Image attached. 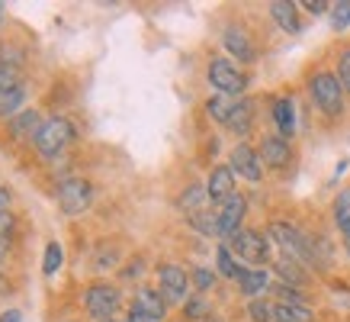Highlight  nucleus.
Wrapping results in <instances>:
<instances>
[{
	"mask_svg": "<svg viewBox=\"0 0 350 322\" xmlns=\"http://www.w3.org/2000/svg\"><path fill=\"white\" fill-rule=\"evenodd\" d=\"M36 149H39V155H45V158H58L71 142H75V126L68 123L64 116H52L49 123H42V129L36 132Z\"/></svg>",
	"mask_w": 350,
	"mask_h": 322,
	"instance_id": "1",
	"label": "nucleus"
},
{
	"mask_svg": "<svg viewBox=\"0 0 350 322\" xmlns=\"http://www.w3.org/2000/svg\"><path fill=\"white\" fill-rule=\"evenodd\" d=\"M308 90H312V100L319 103V110H325L328 116H338L340 110H344V87H340L338 75L319 71V75L308 81Z\"/></svg>",
	"mask_w": 350,
	"mask_h": 322,
	"instance_id": "2",
	"label": "nucleus"
},
{
	"mask_svg": "<svg viewBox=\"0 0 350 322\" xmlns=\"http://www.w3.org/2000/svg\"><path fill=\"white\" fill-rule=\"evenodd\" d=\"M270 238L286 251V258H299V261H312V238L302 236L296 225L289 223H270Z\"/></svg>",
	"mask_w": 350,
	"mask_h": 322,
	"instance_id": "3",
	"label": "nucleus"
},
{
	"mask_svg": "<svg viewBox=\"0 0 350 322\" xmlns=\"http://www.w3.org/2000/svg\"><path fill=\"white\" fill-rule=\"evenodd\" d=\"M119 303H122V297H119V290L113 287V284H94V287L84 293L87 312L100 322H109V316L119 310Z\"/></svg>",
	"mask_w": 350,
	"mask_h": 322,
	"instance_id": "4",
	"label": "nucleus"
},
{
	"mask_svg": "<svg viewBox=\"0 0 350 322\" xmlns=\"http://www.w3.org/2000/svg\"><path fill=\"white\" fill-rule=\"evenodd\" d=\"M94 200V187L81 177H68V181L58 184V206H62L68 216H77L84 213L87 206Z\"/></svg>",
	"mask_w": 350,
	"mask_h": 322,
	"instance_id": "5",
	"label": "nucleus"
},
{
	"mask_svg": "<svg viewBox=\"0 0 350 322\" xmlns=\"http://www.w3.org/2000/svg\"><path fill=\"white\" fill-rule=\"evenodd\" d=\"M228 248L241 261H251V264H260L270 255V242H267L260 232H251V229H238L232 238H228Z\"/></svg>",
	"mask_w": 350,
	"mask_h": 322,
	"instance_id": "6",
	"label": "nucleus"
},
{
	"mask_svg": "<svg viewBox=\"0 0 350 322\" xmlns=\"http://www.w3.org/2000/svg\"><path fill=\"white\" fill-rule=\"evenodd\" d=\"M209 81H213V87L219 94H241L244 87H247V77H244L228 58H215V62L209 64Z\"/></svg>",
	"mask_w": 350,
	"mask_h": 322,
	"instance_id": "7",
	"label": "nucleus"
},
{
	"mask_svg": "<svg viewBox=\"0 0 350 322\" xmlns=\"http://www.w3.org/2000/svg\"><path fill=\"white\" fill-rule=\"evenodd\" d=\"M161 277V297L164 300H183L187 297V287H190V277H187V271L177 268V264H164V268L158 271Z\"/></svg>",
	"mask_w": 350,
	"mask_h": 322,
	"instance_id": "8",
	"label": "nucleus"
},
{
	"mask_svg": "<svg viewBox=\"0 0 350 322\" xmlns=\"http://www.w3.org/2000/svg\"><path fill=\"white\" fill-rule=\"evenodd\" d=\"M232 171L241 174L244 181H260V174H264V168H260V155H257L251 145H234L232 149Z\"/></svg>",
	"mask_w": 350,
	"mask_h": 322,
	"instance_id": "9",
	"label": "nucleus"
},
{
	"mask_svg": "<svg viewBox=\"0 0 350 322\" xmlns=\"http://www.w3.org/2000/svg\"><path fill=\"white\" fill-rule=\"evenodd\" d=\"M244 210H247V203H244L241 193H234L232 200H225V206L219 210V236H222V238H232L234 232L241 229Z\"/></svg>",
	"mask_w": 350,
	"mask_h": 322,
	"instance_id": "10",
	"label": "nucleus"
},
{
	"mask_svg": "<svg viewBox=\"0 0 350 322\" xmlns=\"http://www.w3.org/2000/svg\"><path fill=\"white\" fill-rule=\"evenodd\" d=\"M206 193H209V200H219V203H225V200H232L234 197V171L232 168H213V174H209V184H206Z\"/></svg>",
	"mask_w": 350,
	"mask_h": 322,
	"instance_id": "11",
	"label": "nucleus"
},
{
	"mask_svg": "<svg viewBox=\"0 0 350 322\" xmlns=\"http://www.w3.org/2000/svg\"><path fill=\"white\" fill-rule=\"evenodd\" d=\"M260 158L270 164V168H286L289 164V142L283 136H267L260 142Z\"/></svg>",
	"mask_w": 350,
	"mask_h": 322,
	"instance_id": "12",
	"label": "nucleus"
},
{
	"mask_svg": "<svg viewBox=\"0 0 350 322\" xmlns=\"http://www.w3.org/2000/svg\"><path fill=\"white\" fill-rule=\"evenodd\" d=\"M132 310L138 312H145V316H151V319H164V310H167V300L161 297L158 290H148V287H142L135 293V303H132Z\"/></svg>",
	"mask_w": 350,
	"mask_h": 322,
	"instance_id": "13",
	"label": "nucleus"
},
{
	"mask_svg": "<svg viewBox=\"0 0 350 322\" xmlns=\"http://www.w3.org/2000/svg\"><path fill=\"white\" fill-rule=\"evenodd\" d=\"M273 119H276V126H280V136L289 139L293 129H296V110H293V100H289V97L273 100Z\"/></svg>",
	"mask_w": 350,
	"mask_h": 322,
	"instance_id": "14",
	"label": "nucleus"
},
{
	"mask_svg": "<svg viewBox=\"0 0 350 322\" xmlns=\"http://www.w3.org/2000/svg\"><path fill=\"white\" fill-rule=\"evenodd\" d=\"M23 100H26V84L0 87V116H16V113H23Z\"/></svg>",
	"mask_w": 350,
	"mask_h": 322,
	"instance_id": "15",
	"label": "nucleus"
},
{
	"mask_svg": "<svg viewBox=\"0 0 350 322\" xmlns=\"http://www.w3.org/2000/svg\"><path fill=\"white\" fill-rule=\"evenodd\" d=\"M238 287H241V293L244 297H260V293H264V290H270V277H267L264 271H244L241 268V274H238Z\"/></svg>",
	"mask_w": 350,
	"mask_h": 322,
	"instance_id": "16",
	"label": "nucleus"
},
{
	"mask_svg": "<svg viewBox=\"0 0 350 322\" xmlns=\"http://www.w3.org/2000/svg\"><path fill=\"white\" fill-rule=\"evenodd\" d=\"M225 49L234 55V58H241V62H254V45H251V39L244 36L241 29H225Z\"/></svg>",
	"mask_w": 350,
	"mask_h": 322,
	"instance_id": "17",
	"label": "nucleus"
},
{
	"mask_svg": "<svg viewBox=\"0 0 350 322\" xmlns=\"http://www.w3.org/2000/svg\"><path fill=\"white\" fill-rule=\"evenodd\" d=\"M39 129H42V123H39V110H23V113H16V116L10 119V132L16 136V139H26V136L36 139Z\"/></svg>",
	"mask_w": 350,
	"mask_h": 322,
	"instance_id": "18",
	"label": "nucleus"
},
{
	"mask_svg": "<svg viewBox=\"0 0 350 322\" xmlns=\"http://www.w3.org/2000/svg\"><path fill=\"white\" fill-rule=\"evenodd\" d=\"M270 13H273V20L280 23V29H286V32H299L296 3H286V0H273V3H270Z\"/></svg>",
	"mask_w": 350,
	"mask_h": 322,
	"instance_id": "19",
	"label": "nucleus"
},
{
	"mask_svg": "<svg viewBox=\"0 0 350 322\" xmlns=\"http://www.w3.org/2000/svg\"><path fill=\"white\" fill-rule=\"evenodd\" d=\"M251 119H254V103H251V100H241V103H234L228 126H232L238 136H247V129H251Z\"/></svg>",
	"mask_w": 350,
	"mask_h": 322,
	"instance_id": "20",
	"label": "nucleus"
},
{
	"mask_svg": "<svg viewBox=\"0 0 350 322\" xmlns=\"http://www.w3.org/2000/svg\"><path fill=\"white\" fill-rule=\"evenodd\" d=\"M334 223L344 236H350V187H344L334 200Z\"/></svg>",
	"mask_w": 350,
	"mask_h": 322,
	"instance_id": "21",
	"label": "nucleus"
},
{
	"mask_svg": "<svg viewBox=\"0 0 350 322\" xmlns=\"http://www.w3.org/2000/svg\"><path fill=\"white\" fill-rule=\"evenodd\" d=\"M276 322H312V310L293 306V303H276Z\"/></svg>",
	"mask_w": 350,
	"mask_h": 322,
	"instance_id": "22",
	"label": "nucleus"
},
{
	"mask_svg": "<svg viewBox=\"0 0 350 322\" xmlns=\"http://www.w3.org/2000/svg\"><path fill=\"white\" fill-rule=\"evenodd\" d=\"M276 274L286 280V287H289V284H306V274H302V268H299L293 258H283V261H276Z\"/></svg>",
	"mask_w": 350,
	"mask_h": 322,
	"instance_id": "23",
	"label": "nucleus"
},
{
	"mask_svg": "<svg viewBox=\"0 0 350 322\" xmlns=\"http://www.w3.org/2000/svg\"><path fill=\"white\" fill-rule=\"evenodd\" d=\"M247 316H251L254 322H276V303L251 300L247 303Z\"/></svg>",
	"mask_w": 350,
	"mask_h": 322,
	"instance_id": "24",
	"label": "nucleus"
},
{
	"mask_svg": "<svg viewBox=\"0 0 350 322\" xmlns=\"http://www.w3.org/2000/svg\"><path fill=\"white\" fill-rule=\"evenodd\" d=\"M209 193H206V187H200V184H193L190 190L180 197V210H187V216L190 213H200V206H202V200H206Z\"/></svg>",
	"mask_w": 350,
	"mask_h": 322,
	"instance_id": "25",
	"label": "nucleus"
},
{
	"mask_svg": "<svg viewBox=\"0 0 350 322\" xmlns=\"http://www.w3.org/2000/svg\"><path fill=\"white\" fill-rule=\"evenodd\" d=\"M187 219H190V225H196L200 232H219V213H206V210H200V213H190Z\"/></svg>",
	"mask_w": 350,
	"mask_h": 322,
	"instance_id": "26",
	"label": "nucleus"
},
{
	"mask_svg": "<svg viewBox=\"0 0 350 322\" xmlns=\"http://www.w3.org/2000/svg\"><path fill=\"white\" fill-rule=\"evenodd\" d=\"M215 261H219V274H222V277H238V274H241V268L234 264L232 248H228V245L219 248V255H215Z\"/></svg>",
	"mask_w": 350,
	"mask_h": 322,
	"instance_id": "27",
	"label": "nucleus"
},
{
	"mask_svg": "<svg viewBox=\"0 0 350 322\" xmlns=\"http://www.w3.org/2000/svg\"><path fill=\"white\" fill-rule=\"evenodd\" d=\"M62 245H58V242H49V245H45V258H42V271L45 274H49V277H52L55 271L62 268Z\"/></svg>",
	"mask_w": 350,
	"mask_h": 322,
	"instance_id": "28",
	"label": "nucleus"
},
{
	"mask_svg": "<svg viewBox=\"0 0 350 322\" xmlns=\"http://www.w3.org/2000/svg\"><path fill=\"white\" fill-rule=\"evenodd\" d=\"M206 110H209V116H213V119H219V123H228V119H232L234 103H228L225 97H213V100L206 103Z\"/></svg>",
	"mask_w": 350,
	"mask_h": 322,
	"instance_id": "29",
	"label": "nucleus"
},
{
	"mask_svg": "<svg viewBox=\"0 0 350 322\" xmlns=\"http://www.w3.org/2000/svg\"><path fill=\"white\" fill-rule=\"evenodd\" d=\"M331 26H334V29H347L350 26V0L334 3V10H331Z\"/></svg>",
	"mask_w": 350,
	"mask_h": 322,
	"instance_id": "30",
	"label": "nucleus"
},
{
	"mask_svg": "<svg viewBox=\"0 0 350 322\" xmlns=\"http://www.w3.org/2000/svg\"><path fill=\"white\" fill-rule=\"evenodd\" d=\"M183 312H187V316H190V319H206V316H213V312H209V303L202 300V297H190V300H187V306H183Z\"/></svg>",
	"mask_w": 350,
	"mask_h": 322,
	"instance_id": "31",
	"label": "nucleus"
},
{
	"mask_svg": "<svg viewBox=\"0 0 350 322\" xmlns=\"http://www.w3.org/2000/svg\"><path fill=\"white\" fill-rule=\"evenodd\" d=\"M13 84H23L20 81V64L0 62V87H13Z\"/></svg>",
	"mask_w": 350,
	"mask_h": 322,
	"instance_id": "32",
	"label": "nucleus"
},
{
	"mask_svg": "<svg viewBox=\"0 0 350 322\" xmlns=\"http://www.w3.org/2000/svg\"><path fill=\"white\" fill-rule=\"evenodd\" d=\"M338 81H340V87L350 94V49L347 52H340V58H338Z\"/></svg>",
	"mask_w": 350,
	"mask_h": 322,
	"instance_id": "33",
	"label": "nucleus"
},
{
	"mask_svg": "<svg viewBox=\"0 0 350 322\" xmlns=\"http://www.w3.org/2000/svg\"><path fill=\"white\" fill-rule=\"evenodd\" d=\"M193 284H196V290H209L215 284V274L206 268H196L193 271Z\"/></svg>",
	"mask_w": 350,
	"mask_h": 322,
	"instance_id": "34",
	"label": "nucleus"
},
{
	"mask_svg": "<svg viewBox=\"0 0 350 322\" xmlns=\"http://www.w3.org/2000/svg\"><path fill=\"white\" fill-rule=\"evenodd\" d=\"M276 293H280V303H293V306H306V300L299 297L293 287H286V284H280V287H273Z\"/></svg>",
	"mask_w": 350,
	"mask_h": 322,
	"instance_id": "35",
	"label": "nucleus"
},
{
	"mask_svg": "<svg viewBox=\"0 0 350 322\" xmlns=\"http://www.w3.org/2000/svg\"><path fill=\"white\" fill-rule=\"evenodd\" d=\"M302 7H306L308 13H315V16H319V13H325V10H328L331 3H328V0H306Z\"/></svg>",
	"mask_w": 350,
	"mask_h": 322,
	"instance_id": "36",
	"label": "nucleus"
},
{
	"mask_svg": "<svg viewBox=\"0 0 350 322\" xmlns=\"http://www.w3.org/2000/svg\"><path fill=\"white\" fill-rule=\"evenodd\" d=\"M7 206H10V190H7V187H0V219L7 216Z\"/></svg>",
	"mask_w": 350,
	"mask_h": 322,
	"instance_id": "37",
	"label": "nucleus"
},
{
	"mask_svg": "<svg viewBox=\"0 0 350 322\" xmlns=\"http://www.w3.org/2000/svg\"><path fill=\"white\" fill-rule=\"evenodd\" d=\"M129 322H158V319H151V316H145V312L132 310V312H129Z\"/></svg>",
	"mask_w": 350,
	"mask_h": 322,
	"instance_id": "38",
	"label": "nucleus"
},
{
	"mask_svg": "<svg viewBox=\"0 0 350 322\" xmlns=\"http://www.w3.org/2000/svg\"><path fill=\"white\" fill-rule=\"evenodd\" d=\"M0 322H23V316L16 310H7L3 316H0Z\"/></svg>",
	"mask_w": 350,
	"mask_h": 322,
	"instance_id": "39",
	"label": "nucleus"
},
{
	"mask_svg": "<svg viewBox=\"0 0 350 322\" xmlns=\"http://www.w3.org/2000/svg\"><path fill=\"white\" fill-rule=\"evenodd\" d=\"M200 322H222L219 316H206V319H200Z\"/></svg>",
	"mask_w": 350,
	"mask_h": 322,
	"instance_id": "40",
	"label": "nucleus"
},
{
	"mask_svg": "<svg viewBox=\"0 0 350 322\" xmlns=\"http://www.w3.org/2000/svg\"><path fill=\"white\" fill-rule=\"evenodd\" d=\"M344 248H347V255H350V236H344Z\"/></svg>",
	"mask_w": 350,
	"mask_h": 322,
	"instance_id": "41",
	"label": "nucleus"
},
{
	"mask_svg": "<svg viewBox=\"0 0 350 322\" xmlns=\"http://www.w3.org/2000/svg\"><path fill=\"white\" fill-rule=\"evenodd\" d=\"M0 20H3V3H0Z\"/></svg>",
	"mask_w": 350,
	"mask_h": 322,
	"instance_id": "42",
	"label": "nucleus"
},
{
	"mask_svg": "<svg viewBox=\"0 0 350 322\" xmlns=\"http://www.w3.org/2000/svg\"><path fill=\"white\" fill-rule=\"evenodd\" d=\"M109 322H119V319H109Z\"/></svg>",
	"mask_w": 350,
	"mask_h": 322,
	"instance_id": "43",
	"label": "nucleus"
},
{
	"mask_svg": "<svg viewBox=\"0 0 350 322\" xmlns=\"http://www.w3.org/2000/svg\"><path fill=\"white\" fill-rule=\"evenodd\" d=\"M0 55H3V49H0Z\"/></svg>",
	"mask_w": 350,
	"mask_h": 322,
	"instance_id": "44",
	"label": "nucleus"
}]
</instances>
